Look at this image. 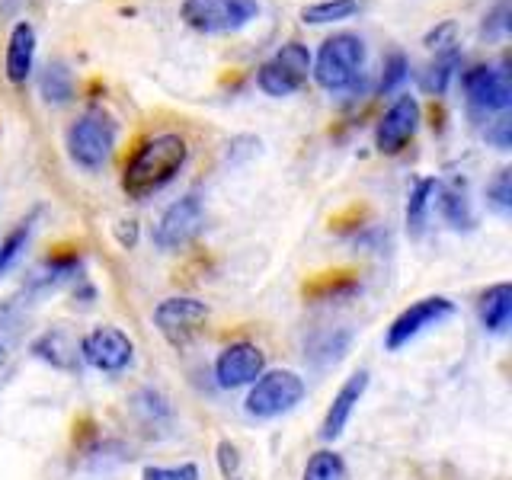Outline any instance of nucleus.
Segmentation results:
<instances>
[{
  "label": "nucleus",
  "mask_w": 512,
  "mask_h": 480,
  "mask_svg": "<svg viewBox=\"0 0 512 480\" xmlns=\"http://www.w3.org/2000/svg\"><path fill=\"white\" fill-rule=\"evenodd\" d=\"M186 160H189V144L183 135L164 132V135L148 138L122 170L125 196H132L138 202L154 196V192H160L167 183H173L176 176H180Z\"/></svg>",
  "instance_id": "nucleus-1"
},
{
  "label": "nucleus",
  "mask_w": 512,
  "mask_h": 480,
  "mask_svg": "<svg viewBox=\"0 0 512 480\" xmlns=\"http://www.w3.org/2000/svg\"><path fill=\"white\" fill-rule=\"evenodd\" d=\"M365 58L368 48L362 36H356V32H336V36L320 42L317 58H311V74L317 87H324L327 93H346L362 77Z\"/></svg>",
  "instance_id": "nucleus-2"
},
{
  "label": "nucleus",
  "mask_w": 512,
  "mask_h": 480,
  "mask_svg": "<svg viewBox=\"0 0 512 480\" xmlns=\"http://www.w3.org/2000/svg\"><path fill=\"white\" fill-rule=\"evenodd\" d=\"M64 148H68L77 167H84L90 173L103 170L109 164L112 151H116V122H112L106 112L90 109L68 125Z\"/></svg>",
  "instance_id": "nucleus-3"
},
{
  "label": "nucleus",
  "mask_w": 512,
  "mask_h": 480,
  "mask_svg": "<svg viewBox=\"0 0 512 480\" xmlns=\"http://www.w3.org/2000/svg\"><path fill=\"white\" fill-rule=\"evenodd\" d=\"M304 394H308V384L292 368H272V372H263L250 384L244 410L253 420H276V416L295 410Z\"/></svg>",
  "instance_id": "nucleus-4"
},
{
  "label": "nucleus",
  "mask_w": 512,
  "mask_h": 480,
  "mask_svg": "<svg viewBox=\"0 0 512 480\" xmlns=\"http://www.w3.org/2000/svg\"><path fill=\"white\" fill-rule=\"evenodd\" d=\"M311 74V52L301 42H285L272 52L260 71H256V87H260L272 100H285V96L298 93L308 84Z\"/></svg>",
  "instance_id": "nucleus-5"
},
{
  "label": "nucleus",
  "mask_w": 512,
  "mask_h": 480,
  "mask_svg": "<svg viewBox=\"0 0 512 480\" xmlns=\"http://www.w3.org/2000/svg\"><path fill=\"white\" fill-rule=\"evenodd\" d=\"M180 16L189 29L205 32V36H224V32H240L260 16L256 0H183Z\"/></svg>",
  "instance_id": "nucleus-6"
},
{
  "label": "nucleus",
  "mask_w": 512,
  "mask_h": 480,
  "mask_svg": "<svg viewBox=\"0 0 512 480\" xmlns=\"http://www.w3.org/2000/svg\"><path fill=\"white\" fill-rule=\"evenodd\" d=\"M205 228V205L196 192H189V196L176 199L173 205L164 208V215L157 218L154 224V244L157 250L164 253H176L189 247L192 240H196Z\"/></svg>",
  "instance_id": "nucleus-7"
},
{
  "label": "nucleus",
  "mask_w": 512,
  "mask_h": 480,
  "mask_svg": "<svg viewBox=\"0 0 512 480\" xmlns=\"http://www.w3.org/2000/svg\"><path fill=\"white\" fill-rule=\"evenodd\" d=\"M77 356L84 359L90 368L96 372H106V375H119L125 372L128 365L135 359V343L132 336L119 327H93L84 340L77 346Z\"/></svg>",
  "instance_id": "nucleus-8"
},
{
  "label": "nucleus",
  "mask_w": 512,
  "mask_h": 480,
  "mask_svg": "<svg viewBox=\"0 0 512 480\" xmlns=\"http://www.w3.org/2000/svg\"><path fill=\"white\" fill-rule=\"evenodd\" d=\"M452 314H455V301L445 298V295H429V298L413 301L410 308H404L391 320L388 336H384V349L388 352L404 349L410 340H416V336L426 333L429 327L442 324V320L452 317Z\"/></svg>",
  "instance_id": "nucleus-9"
},
{
  "label": "nucleus",
  "mask_w": 512,
  "mask_h": 480,
  "mask_svg": "<svg viewBox=\"0 0 512 480\" xmlns=\"http://www.w3.org/2000/svg\"><path fill=\"white\" fill-rule=\"evenodd\" d=\"M420 119H423V112H420V103H416V96L410 93H400L397 100L388 106V112L381 116L378 128H375V148L378 154H400L407 148V144L413 141L416 135V128H420Z\"/></svg>",
  "instance_id": "nucleus-10"
},
{
  "label": "nucleus",
  "mask_w": 512,
  "mask_h": 480,
  "mask_svg": "<svg viewBox=\"0 0 512 480\" xmlns=\"http://www.w3.org/2000/svg\"><path fill=\"white\" fill-rule=\"evenodd\" d=\"M263 372H266V352L247 340L224 346L215 359V381L221 391L250 388Z\"/></svg>",
  "instance_id": "nucleus-11"
},
{
  "label": "nucleus",
  "mask_w": 512,
  "mask_h": 480,
  "mask_svg": "<svg viewBox=\"0 0 512 480\" xmlns=\"http://www.w3.org/2000/svg\"><path fill=\"white\" fill-rule=\"evenodd\" d=\"M464 93H468V106L480 112V116L509 112L512 87H509L506 64H500V68H493V64H477V68H471L464 74Z\"/></svg>",
  "instance_id": "nucleus-12"
},
{
  "label": "nucleus",
  "mask_w": 512,
  "mask_h": 480,
  "mask_svg": "<svg viewBox=\"0 0 512 480\" xmlns=\"http://www.w3.org/2000/svg\"><path fill=\"white\" fill-rule=\"evenodd\" d=\"M205 320H208V304L199 298H189V295L164 298L154 308V327L164 333L173 346L186 343L189 336L205 324Z\"/></svg>",
  "instance_id": "nucleus-13"
},
{
  "label": "nucleus",
  "mask_w": 512,
  "mask_h": 480,
  "mask_svg": "<svg viewBox=\"0 0 512 480\" xmlns=\"http://www.w3.org/2000/svg\"><path fill=\"white\" fill-rule=\"evenodd\" d=\"M365 388H368V372H365V368L343 381V388L333 394L330 407L324 413V423H320V439H324V442H336V439L343 436V429L349 426L352 413H356Z\"/></svg>",
  "instance_id": "nucleus-14"
},
{
  "label": "nucleus",
  "mask_w": 512,
  "mask_h": 480,
  "mask_svg": "<svg viewBox=\"0 0 512 480\" xmlns=\"http://www.w3.org/2000/svg\"><path fill=\"white\" fill-rule=\"evenodd\" d=\"M32 68H36V29L29 20H20L10 29L7 52H4V74L10 84H26Z\"/></svg>",
  "instance_id": "nucleus-15"
},
{
  "label": "nucleus",
  "mask_w": 512,
  "mask_h": 480,
  "mask_svg": "<svg viewBox=\"0 0 512 480\" xmlns=\"http://www.w3.org/2000/svg\"><path fill=\"white\" fill-rule=\"evenodd\" d=\"M477 317L487 333H506L512 324V285L509 282L490 285L477 301Z\"/></svg>",
  "instance_id": "nucleus-16"
},
{
  "label": "nucleus",
  "mask_w": 512,
  "mask_h": 480,
  "mask_svg": "<svg viewBox=\"0 0 512 480\" xmlns=\"http://www.w3.org/2000/svg\"><path fill=\"white\" fill-rule=\"evenodd\" d=\"M436 199H439V212L448 221V228L471 231L474 224H477L474 205H471V196H468V186H464V183H452V186L439 183Z\"/></svg>",
  "instance_id": "nucleus-17"
},
{
  "label": "nucleus",
  "mask_w": 512,
  "mask_h": 480,
  "mask_svg": "<svg viewBox=\"0 0 512 480\" xmlns=\"http://www.w3.org/2000/svg\"><path fill=\"white\" fill-rule=\"evenodd\" d=\"M32 356L52 368H61V372H71L77 365V346L64 330H45L42 336L32 340Z\"/></svg>",
  "instance_id": "nucleus-18"
},
{
  "label": "nucleus",
  "mask_w": 512,
  "mask_h": 480,
  "mask_svg": "<svg viewBox=\"0 0 512 480\" xmlns=\"http://www.w3.org/2000/svg\"><path fill=\"white\" fill-rule=\"evenodd\" d=\"M458 64H461V45L452 42V45H445V48H436V58L429 61V68L423 71L420 77V87L432 96H442L448 90V84H452V77L458 71Z\"/></svg>",
  "instance_id": "nucleus-19"
},
{
  "label": "nucleus",
  "mask_w": 512,
  "mask_h": 480,
  "mask_svg": "<svg viewBox=\"0 0 512 480\" xmlns=\"http://www.w3.org/2000/svg\"><path fill=\"white\" fill-rule=\"evenodd\" d=\"M436 192H439V180H416V186L410 189V199H407V234L416 240L426 234V224H429V208L436 202Z\"/></svg>",
  "instance_id": "nucleus-20"
},
{
  "label": "nucleus",
  "mask_w": 512,
  "mask_h": 480,
  "mask_svg": "<svg viewBox=\"0 0 512 480\" xmlns=\"http://www.w3.org/2000/svg\"><path fill=\"white\" fill-rule=\"evenodd\" d=\"M362 10H365V0H317V4L301 7V23H308V26L343 23Z\"/></svg>",
  "instance_id": "nucleus-21"
},
{
  "label": "nucleus",
  "mask_w": 512,
  "mask_h": 480,
  "mask_svg": "<svg viewBox=\"0 0 512 480\" xmlns=\"http://www.w3.org/2000/svg\"><path fill=\"white\" fill-rule=\"evenodd\" d=\"M39 93L45 103L52 106H64L74 100V77L68 71V64L64 61H48L45 71L39 77Z\"/></svg>",
  "instance_id": "nucleus-22"
},
{
  "label": "nucleus",
  "mask_w": 512,
  "mask_h": 480,
  "mask_svg": "<svg viewBox=\"0 0 512 480\" xmlns=\"http://www.w3.org/2000/svg\"><path fill=\"white\" fill-rule=\"evenodd\" d=\"M29 237H32V218L20 221L4 240H0V276H7V272L16 266V260H20L29 244Z\"/></svg>",
  "instance_id": "nucleus-23"
},
{
  "label": "nucleus",
  "mask_w": 512,
  "mask_h": 480,
  "mask_svg": "<svg viewBox=\"0 0 512 480\" xmlns=\"http://www.w3.org/2000/svg\"><path fill=\"white\" fill-rule=\"evenodd\" d=\"M343 477V458L336 452H314L304 464V474L301 480H340Z\"/></svg>",
  "instance_id": "nucleus-24"
},
{
  "label": "nucleus",
  "mask_w": 512,
  "mask_h": 480,
  "mask_svg": "<svg viewBox=\"0 0 512 480\" xmlns=\"http://www.w3.org/2000/svg\"><path fill=\"white\" fill-rule=\"evenodd\" d=\"M487 205L500 218H509V212H512V170L503 167L493 176V183L487 186Z\"/></svg>",
  "instance_id": "nucleus-25"
},
{
  "label": "nucleus",
  "mask_w": 512,
  "mask_h": 480,
  "mask_svg": "<svg viewBox=\"0 0 512 480\" xmlns=\"http://www.w3.org/2000/svg\"><path fill=\"white\" fill-rule=\"evenodd\" d=\"M407 77H410V61H407V55H404V52H391L388 61H384V74H381L378 93H381V96L394 93L400 84H404Z\"/></svg>",
  "instance_id": "nucleus-26"
},
{
  "label": "nucleus",
  "mask_w": 512,
  "mask_h": 480,
  "mask_svg": "<svg viewBox=\"0 0 512 480\" xmlns=\"http://www.w3.org/2000/svg\"><path fill=\"white\" fill-rule=\"evenodd\" d=\"M141 480H202L199 468L192 461L186 464H173V468H160V464H151V468L141 471Z\"/></svg>",
  "instance_id": "nucleus-27"
},
{
  "label": "nucleus",
  "mask_w": 512,
  "mask_h": 480,
  "mask_svg": "<svg viewBox=\"0 0 512 480\" xmlns=\"http://www.w3.org/2000/svg\"><path fill=\"white\" fill-rule=\"evenodd\" d=\"M487 141L493 144L496 151H509V148H512V122H509L506 112H500V119L490 122V128H487Z\"/></svg>",
  "instance_id": "nucleus-28"
},
{
  "label": "nucleus",
  "mask_w": 512,
  "mask_h": 480,
  "mask_svg": "<svg viewBox=\"0 0 512 480\" xmlns=\"http://www.w3.org/2000/svg\"><path fill=\"white\" fill-rule=\"evenodd\" d=\"M218 468H221V474L228 477V480H234V474L240 468V452H237V445L231 439L218 442Z\"/></svg>",
  "instance_id": "nucleus-29"
},
{
  "label": "nucleus",
  "mask_w": 512,
  "mask_h": 480,
  "mask_svg": "<svg viewBox=\"0 0 512 480\" xmlns=\"http://www.w3.org/2000/svg\"><path fill=\"white\" fill-rule=\"evenodd\" d=\"M509 32V0H500L496 10L487 16L484 23V36H506Z\"/></svg>",
  "instance_id": "nucleus-30"
},
{
  "label": "nucleus",
  "mask_w": 512,
  "mask_h": 480,
  "mask_svg": "<svg viewBox=\"0 0 512 480\" xmlns=\"http://www.w3.org/2000/svg\"><path fill=\"white\" fill-rule=\"evenodd\" d=\"M135 404H138V410H148L151 416H170V407H167V400L164 397H160L157 391H141L138 394V400H135Z\"/></svg>",
  "instance_id": "nucleus-31"
},
{
  "label": "nucleus",
  "mask_w": 512,
  "mask_h": 480,
  "mask_svg": "<svg viewBox=\"0 0 512 480\" xmlns=\"http://www.w3.org/2000/svg\"><path fill=\"white\" fill-rule=\"evenodd\" d=\"M4 359H7V349H4V346H0V365H4Z\"/></svg>",
  "instance_id": "nucleus-32"
}]
</instances>
